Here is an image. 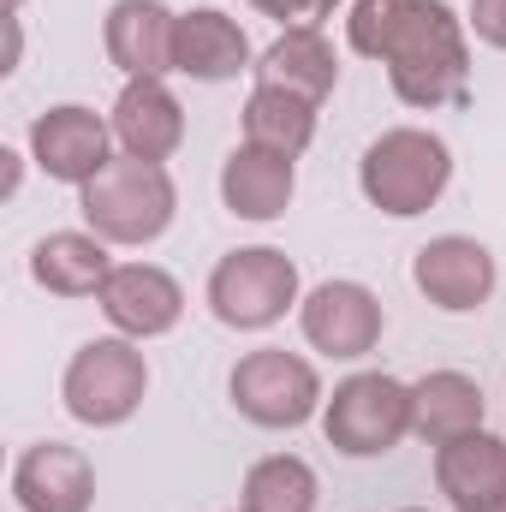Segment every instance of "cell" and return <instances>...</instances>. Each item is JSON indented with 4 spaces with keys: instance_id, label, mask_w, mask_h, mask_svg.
Instances as JSON below:
<instances>
[{
    "instance_id": "26",
    "label": "cell",
    "mask_w": 506,
    "mask_h": 512,
    "mask_svg": "<svg viewBox=\"0 0 506 512\" xmlns=\"http://www.w3.org/2000/svg\"><path fill=\"white\" fill-rule=\"evenodd\" d=\"M0 161H6V179H0V191H6V197H18V179H24V155H18V149H0Z\"/></svg>"
},
{
    "instance_id": "25",
    "label": "cell",
    "mask_w": 506,
    "mask_h": 512,
    "mask_svg": "<svg viewBox=\"0 0 506 512\" xmlns=\"http://www.w3.org/2000/svg\"><path fill=\"white\" fill-rule=\"evenodd\" d=\"M471 36L483 42V48H495V54H506V0H471Z\"/></svg>"
},
{
    "instance_id": "10",
    "label": "cell",
    "mask_w": 506,
    "mask_h": 512,
    "mask_svg": "<svg viewBox=\"0 0 506 512\" xmlns=\"http://www.w3.org/2000/svg\"><path fill=\"white\" fill-rule=\"evenodd\" d=\"M114 149V126L84 102H60L30 120V161L60 185H90L114 161Z\"/></svg>"
},
{
    "instance_id": "2",
    "label": "cell",
    "mask_w": 506,
    "mask_h": 512,
    "mask_svg": "<svg viewBox=\"0 0 506 512\" xmlns=\"http://www.w3.org/2000/svg\"><path fill=\"white\" fill-rule=\"evenodd\" d=\"M453 185V149L447 137L429 126H393L358 161V191L364 203L393 215V221H417L441 203V191Z\"/></svg>"
},
{
    "instance_id": "21",
    "label": "cell",
    "mask_w": 506,
    "mask_h": 512,
    "mask_svg": "<svg viewBox=\"0 0 506 512\" xmlns=\"http://www.w3.org/2000/svg\"><path fill=\"white\" fill-rule=\"evenodd\" d=\"M310 137H316V102H304L292 90H274V84H256L251 102H245V143L298 161L310 149Z\"/></svg>"
},
{
    "instance_id": "19",
    "label": "cell",
    "mask_w": 506,
    "mask_h": 512,
    "mask_svg": "<svg viewBox=\"0 0 506 512\" xmlns=\"http://www.w3.org/2000/svg\"><path fill=\"white\" fill-rule=\"evenodd\" d=\"M114 268L120 262L108 256V239H96L90 227L84 233H48L30 251V280L54 298H96Z\"/></svg>"
},
{
    "instance_id": "1",
    "label": "cell",
    "mask_w": 506,
    "mask_h": 512,
    "mask_svg": "<svg viewBox=\"0 0 506 512\" xmlns=\"http://www.w3.org/2000/svg\"><path fill=\"white\" fill-rule=\"evenodd\" d=\"M387 84L405 108H441L465 90L471 72V24L447 0H417L405 30L387 48Z\"/></svg>"
},
{
    "instance_id": "11",
    "label": "cell",
    "mask_w": 506,
    "mask_h": 512,
    "mask_svg": "<svg viewBox=\"0 0 506 512\" xmlns=\"http://www.w3.org/2000/svg\"><path fill=\"white\" fill-rule=\"evenodd\" d=\"M96 304H102V316H108L114 334H126V340L143 346V340H161V334L179 328L185 286L167 268H155V262H120L108 274V286L96 292Z\"/></svg>"
},
{
    "instance_id": "20",
    "label": "cell",
    "mask_w": 506,
    "mask_h": 512,
    "mask_svg": "<svg viewBox=\"0 0 506 512\" xmlns=\"http://www.w3.org/2000/svg\"><path fill=\"white\" fill-rule=\"evenodd\" d=\"M483 387L465 370H429L411 382V435H423L429 447H447L471 429H483Z\"/></svg>"
},
{
    "instance_id": "7",
    "label": "cell",
    "mask_w": 506,
    "mask_h": 512,
    "mask_svg": "<svg viewBox=\"0 0 506 512\" xmlns=\"http://www.w3.org/2000/svg\"><path fill=\"white\" fill-rule=\"evenodd\" d=\"M227 393L239 405V417L256 429H298L310 417H322V376L310 358L286 352V346H256L233 364Z\"/></svg>"
},
{
    "instance_id": "29",
    "label": "cell",
    "mask_w": 506,
    "mask_h": 512,
    "mask_svg": "<svg viewBox=\"0 0 506 512\" xmlns=\"http://www.w3.org/2000/svg\"><path fill=\"white\" fill-rule=\"evenodd\" d=\"M495 512H506V507H495Z\"/></svg>"
},
{
    "instance_id": "15",
    "label": "cell",
    "mask_w": 506,
    "mask_h": 512,
    "mask_svg": "<svg viewBox=\"0 0 506 512\" xmlns=\"http://www.w3.org/2000/svg\"><path fill=\"white\" fill-rule=\"evenodd\" d=\"M173 36H179V12H167L161 0H114L102 18V48L126 78H167Z\"/></svg>"
},
{
    "instance_id": "14",
    "label": "cell",
    "mask_w": 506,
    "mask_h": 512,
    "mask_svg": "<svg viewBox=\"0 0 506 512\" xmlns=\"http://www.w3.org/2000/svg\"><path fill=\"white\" fill-rule=\"evenodd\" d=\"M173 72H185V78H197V84H227V78H239V72H256L245 24L227 18L221 6H191V12H179Z\"/></svg>"
},
{
    "instance_id": "17",
    "label": "cell",
    "mask_w": 506,
    "mask_h": 512,
    "mask_svg": "<svg viewBox=\"0 0 506 512\" xmlns=\"http://www.w3.org/2000/svg\"><path fill=\"white\" fill-rule=\"evenodd\" d=\"M292 191H298V167H292L286 155H274V149L239 143V149L221 161V203H227V215H239V221H256V227L280 221V215L292 209Z\"/></svg>"
},
{
    "instance_id": "23",
    "label": "cell",
    "mask_w": 506,
    "mask_h": 512,
    "mask_svg": "<svg viewBox=\"0 0 506 512\" xmlns=\"http://www.w3.org/2000/svg\"><path fill=\"white\" fill-rule=\"evenodd\" d=\"M411 6H417V0H352V12H346V42H352V54L387 60V48H393V36L405 30Z\"/></svg>"
},
{
    "instance_id": "18",
    "label": "cell",
    "mask_w": 506,
    "mask_h": 512,
    "mask_svg": "<svg viewBox=\"0 0 506 512\" xmlns=\"http://www.w3.org/2000/svg\"><path fill=\"white\" fill-rule=\"evenodd\" d=\"M256 84L292 90V96H304V102L322 108V96H334V84H340V54H334V42L322 36V24L280 30V36L256 54Z\"/></svg>"
},
{
    "instance_id": "30",
    "label": "cell",
    "mask_w": 506,
    "mask_h": 512,
    "mask_svg": "<svg viewBox=\"0 0 506 512\" xmlns=\"http://www.w3.org/2000/svg\"><path fill=\"white\" fill-rule=\"evenodd\" d=\"M239 512H245V507H239Z\"/></svg>"
},
{
    "instance_id": "27",
    "label": "cell",
    "mask_w": 506,
    "mask_h": 512,
    "mask_svg": "<svg viewBox=\"0 0 506 512\" xmlns=\"http://www.w3.org/2000/svg\"><path fill=\"white\" fill-rule=\"evenodd\" d=\"M24 12V0H6V18H18Z\"/></svg>"
},
{
    "instance_id": "12",
    "label": "cell",
    "mask_w": 506,
    "mask_h": 512,
    "mask_svg": "<svg viewBox=\"0 0 506 512\" xmlns=\"http://www.w3.org/2000/svg\"><path fill=\"white\" fill-rule=\"evenodd\" d=\"M18 512H90L96 507V465L66 441H36L12 465Z\"/></svg>"
},
{
    "instance_id": "8",
    "label": "cell",
    "mask_w": 506,
    "mask_h": 512,
    "mask_svg": "<svg viewBox=\"0 0 506 512\" xmlns=\"http://www.w3.org/2000/svg\"><path fill=\"white\" fill-rule=\"evenodd\" d=\"M298 328L310 340V352L334 358V364H358L381 346V328H387V310L364 280H322L304 292L298 304Z\"/></svg>"
},
{
    "instance_id": "3",
    "label": "cell",
    "mask_w": 506,
    "mask_h": 512,
    "mask_svg": "<svg viewBox=\"0 0 506 512\" xmlns=\"http://www.w3.org/2000/svg\"><path fill=\"white\" fill-rule=\"evenodd\" d=\"M78 215L108 245H155L173 227V215H179L173 173L161 161L114 155L90 185H78Z\"/></svg>"
},
{
    "instance_id": "22",
    "label": "cell",
    "mask_w": 506,
    "mask_h": 512,
    "mask_svg": "<svg viewBox=\"0 0 506 512\" xmlns=\"http://www.w3.org/2000/svg\"><path fill=\"white\" fill-rule=\"evenodd\" d=\"M316 501H322V483H316V471L298 453L256 459L245 471V489H239L245 512H316Z\"/></svg>"
},
{
    "instance_id": "16",
    "label": "cell",
    "mask_w": 506,
    "mask_h": 512,
    "mask_svg": "<svg viewBox=\"0 0 506 512\" xmlns=\"http://www.w3.org/2000/svg\"><path fill=\"white\" fill-rule=\"evenodd\" d=\"M435 489L453 501V512L506 507V441L489 429H471V435L435 447Z\"/></svg>"
},
{
    "instance_id": "9",
    "label": "cell",
    "mask_w": 506,
    "mask_h": 512,
    "mask_svg": "<svg viewBox=\"0 0 506 512\" xmlns=\"http://www.w3.org/2000/svg\"><path fill=\"white\" fill-rule=\"evenodd\" d=\"M495 280H501L495 251L483 239H465V233H441V239H429L423 251L411 256V286L435 310H447V316L483 310L495 298Z\"/></svg>"
},
{
    "instance_id": "24",
    "label": "cell",
    "mask_w": 506,
    "mask_h": 512,
    "mask_svg": "<svg viewBox=\"0 0 506 512\" xmlns=\"http://www.w3.org/2000/svg\"><path fill=\"white\" fill-rule=\"evenodd\" d=\"M262 18H280L286 30H298V24H322V18H334V6L340 0H251Z\"/></svg>"
},
{
    "instance_id": "13",
    "label": "cell",
    "mask_w": 506,
    "mask_h": 512,
    "mask_svg": "<svg viewBox=\"0 0 506 512\" xmlns=\"http://www.w3.org/2000/svg\"><path fill=\"white\" fill-rule=\"evenodd\" d=\"M108 126H114L120 155H131V161H161L167 167L179 155V143H185V108L167 90V78H126Z\"/></svg>"
},
{
    "instance_id": "6",
    "label": "cell",
    "mask_w": 506,
    "mask_h": 512,
    "mask_svg": "<svg viewBox=\"0 0 506 512\" xmlns=\"http://www.w3.org/2000/svg\"><path fill=\"white\" fill-rule=\"evenodd\" d=\"M322 435L346 459H381L411 435V382L387 370H358L322 399Z\"/></svg>"
},
{
    "instance_id": "4",
    "label": "cell",
    "mask_w": 506,
    "mask_h": 512,
    "mask_svg": "<svg viewBox=\"0 0 506 512\" xmlns=\"http://www.w3.org/2000/svg\"><path fill=\"white\" fill-rule=\"evenodd\" d=\"M209 310L221 328L233 334H262L274 328L286 310L304 304V280H298V262L274 245H245V251H227L209 268Z\"/></svg>"
},
{
    "instance_id": "28",
    "label": "cell",
    "mask_w": 506,
    "mask_h": 512,
    "mask_svg": "<svg viewBox=\"0 0 506 512\" xmlns=\"http://www.w3.org/2000/svg\"><path fill=\"white\" fill-rule=\"evenodd\" d=\"M405 512H423V507H405Z\"/></svg>"
},
{
    "instance_id": "5",
    "label": "cell",
    "mask_w": 506,
    "mask_h": 512,
    "mask_svg": "<svg viewBox=\"0 0 506 512\" xmlns=\"http://www.w3.org/2000/svg\"><path fill=\"white\" fill-rule=\"evenodd\" d=\"M149 393V364L137 352V340L126 334H102V340H84L60 376V399L66 411L84 423V429H120L137 417Z\"/></svg>"
}]
</instances>
